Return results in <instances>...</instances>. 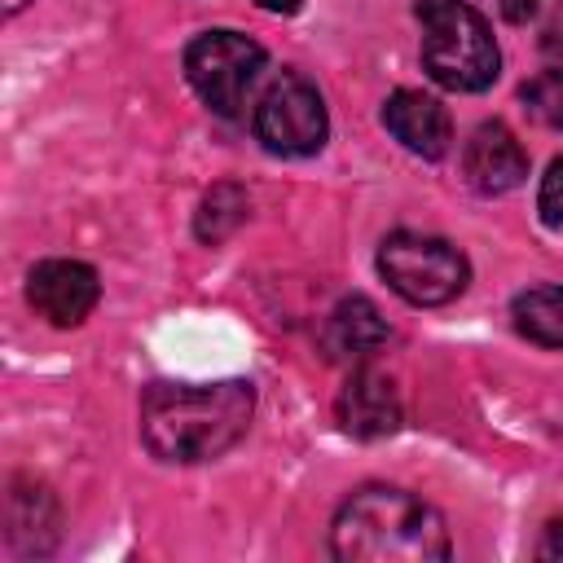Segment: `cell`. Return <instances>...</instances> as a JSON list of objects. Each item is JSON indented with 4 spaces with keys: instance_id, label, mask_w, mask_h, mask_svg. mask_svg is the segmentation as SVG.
Returning <instances> with one entry per match:
<instances>
[{
    "instance_id": "1",
    "label": "cell",
    "mask_w": 563,
    "mask_h": 563,
    "mask_svg": "<svg viewBox=\"0 0 563 563\" xmlns=\"http://www.w3.org/2000/svg\"><path fill=\"white\" fill-rule=\"evenodd\" d=\"M255 413L246 378L220 383H154L141 396V440L163 462H207L233 449Z\"/></svg>"
},
{
    "instance_id": "2",
    "label": "cell",
    "mask_w": 563,
    "mask_h": 563,
    "mask_svg": "<svg viewBox=\"0 0 563 563\" xmlns=\"http://www.w3.org/2000/svg\"><path fill=\"white\" fill-rule=\"evenodd\" d=\"M330 550L343 563H440L453 554L440 510L391 484H365L339 506Z\"/></svg>"
},
{
    "instance_id": "3",
    "label": "cell",
    "mask_w": 563,
    "mask_h": 563,
    "mask_svg": "<svg viewBox=\"0 0 563 563\" xmlns=\"http://www.w3.org/2000/svg\"><path fill=\"white\" fill-rule=\"evenodd\" d=\"M422 66L440 88L484 92L497 79L501 53L479 9L466 0H418Z\"/></svg>"
},
{
    "instance_id": "4",
    "label": "cell",
    "mask_w": 563,
    "mask_h": 563,
    "mask_svg": "<svg viewBox=\"0 0 563 563\" xmlns=\"http://www.w3.org/2000/svg\"><path fill=\"white\" fill-rule=\"evenodd\" d=\"M378 273L400 299H409L418 308L449 303L471 282L466 255L453 242L431 238V233H391L378 246Z\"/></svg>"
},
{
    "instance_id": "5",
    "label": "cell",
    "mask_w": 563,
    "mask_h": 563,
    "mask_svg": "<svg viewBox=\"0 0 563 563\" xmlns=\"http://www.w3.org/2000/svg\"><path fill=\"white\" fill-rule=\"evenodd\" d=\"M264 70V48L238 31H202L185 48V79L189 88L224 119H238L255 79Z\"/></svg>"
},
{
    "instance_id": "6",
    "label": "cell",
    "mask_w": 563,
    "mask_h": 563,
    "mask_svg": "<svg viewBox=\"0 0 563 563\" xmlns=\"http://www.w3.org/2000/svg\"><path fill=\"white\" fill-rule=\"evenodd\" d=\"M330 119H325V101L317 92L312 79H303L299 70H282L260 106H255V136L268 154H286V158H303L317 154L325 145Z\"/></svg>"
},
{
    "instance_id": "7",
    "label": "cell",
    "mask_w": 563,
    "mask_h": 563,
    "mask_svg": "<svg viewBox=\"0 0 563 563\" xmlns=\"http://www.w3.org/2000/svg\"><path fill=\"white\" fill-rule=\"evenodd\" d=\"M97 295H101V282H97V273L84 260H44L26 277L31 308L44 321L62 325V330L66 325H79L97 308Z\"/></svg>"
},
{
    "instance_id": "8",
    "label": "cell",
    "mask_w": 563,
    "mask_h": 563,
    "mask_svg": "<svg viewBox=\"0 0 563 563\" xmlns=\"http://www.w3.org/2000/svg\"><path fill=\"white\" fill-rule=\"evenodd\" d=\"M400 391H396V378L383 374V369H352V378L339 387V400H334V418L347 435L356 440H383L400 427Z\"/></svg>"
},
{
    "instance_id": "9",
    "label": "cell",
    "mask_w": 563,
    "mask_h": 563,
    "mask_svg": "<svg viewBox=\"0 0 563 563\" xmlns=\"http://www.w3.org/2000/svg\"><path fill=\"white\" fill-rule=\"evenodd\" d=\"M462 172L471 180V189L497 198V194H510L523 185L528 176V154L523 145L515 141V132L506 123H479L462 150Z\"/></svg>"
},
{
    "instance_id": "10",
    "label": "cell",
    "mask_w": 563,
    "mask_h": 563,
    "mask_svg": "<svg viewBox=\"0 0 563 563\" xmlns=\"http://www.w3.org/2000/svg\"><path fill=\"white\" fill-rule=\"evenodd\" d=\"M383 123L405 150H413L422 158H444L449 154L453 123H449V110L431 92H418V88L391 92L387 106H383Z\"/></svg>"
},
{
    "instance_id": "11",
    "label": "cell",
    "mask_w": 563,
    "mask_h": 563,
    "mask_svg": "<svg viewBox=\"0 0 563 563\" xmlns=\"http://www.w3.org/2000/svg\"><path fill=\"white\" fill-rule=\"evenodd\" d=\"M391 339V325L383 321V312L365 299V295H347L330 317H325V330H321V347L330 361H369L383 343Z\"/></svg>"
},
{
    "instance_id": "12",
    "label": "cell",
    "mask_w": 563,
    "mask_h": 563,
    "mask_svg": "<svg viewBox=\"0 0 563 563\" xmlns=\"http://www.w3.org/2000/svg\"><path fill=\"white\" fill-rule=\"evenodd\" d=\"M57 541V501L44 484L9 493V545L22 554H44Z\"/></svg>"
},
{
    "instance_id": "13",
    "label": "cell",
    "mask_w": 563,
    "mask_h": 563,
    "mask_svg": "<svg viewBox=\"0 0 563 563\" xmlns=\"http://www.w3.org/2000/svg\"><path fill=\"white\" fill-rule=\"evenodd\" d=\"M515 330L541 347H563V286H532L510 303Z\"/></svg>"
},
{
    "instance_id": "14",
    "label": "cell",
    "mask_w": 563,
    "mask_h": 563,
    "mask_svg": "<svg viewBox=\"0 0 563 563\" xmlns=\"http://www.w3.org/2000/svg\"><path fill=\"white\" fill-rule=\"evenodd\" d=\"M246 194L238 189V185H216L207 198H202V207H198V238L202 242H220V238H229L242 220H246Z\"/></svg>"
},
{
    "instance_id": "15",
    "label": "cell",
    "mask_w": 563,
    "mask_h": 563,
    "mask_svg": "<svg viewBox=\"0 0 563 563\" xmlns=\"http://www.w3.org/2000/svg\"><path fill=\"white\" fill-rule=\"evenodd\" d=\"M523 110L545 128H563V70H541L537 79H528Z\"/></svg>"
},
{
    "instance_id": "16",
    "label": "cell",
    "mask_w": 563,
    "mask_h": 563,
    "mask_svg": "<svg viewBox=\"0 0 563 563\" xmlns=\"http://www.w3.org/2000/svg\"><path fill=\"white\" fill-rule=\"evenodd\" d=\"M537 211L550 229H563V154L550 163V172L541 176V194H537Z\"/></svg>"
},
{
    "instance_id": "17",
    "label": "cell",
    "mask_w": 563,
    "mask_h": 563,
    "mask_svg": "<svg viewBox=\"0 0 563 563\" xmlns=\"http://www.w3.org/2000/svg\"><path fill=\"white\" fill-rule=\"evenodd\" d=\"M497 4V13L506 18V22H532V18H541L554 0H493Z\"/></svg>"
},
{
    "instance_id": "18",
    "label": "cell",
    "mask_w": 563,
    "mask_h": 563,
    "mask_svg": "<svg viewBox=\"0 0 563 563\" xmlns=\"http://www.w3.org/2000/svg\"><path fill=\"white\" fill-rule=\"evenodd\" d=\"M537 554H541V559H563V519H550V523H545Z\"/></svg>"
},
{
    "instance_id": "19",
    "label": "cell",
    "mask_w": 563,
    "mask_h": 563,
    "mask_svg": "<svg viewBox=\"0 0 563 563\" xmlns=\"http://www.w3.org/2000/svg\"><path fill=\"white\" fill-rule=\"evenodd\" d=\"M541 44H545V53H554V57H563V18L545 26V40H541Z\"/></svg>"
},
{
    "instance_id": "20",
    "label": "cell",
    "mask_w": 563,
    "mask_h": 563,
    "mask_svg": "<svg viewBox=\"0 0 563 563\" xmlns=\"http://www.w3.org/2000/svg\"><path fill=\"white\" fill-rule=\"evenodd\" d=\"M260 9H268V13H295L303 0H255Z\"/></svg>"
},
{
    "instance_id": "21",
    "label": "cell",
    "mask_w": 563,
    "mask_h": 563,
    "mask_svg": "<svg viewBox=\"0 0 563 563\" xmlns=\"http://www.w3.org/2000/svg\"><path fill=\"white\" fill-rule=\"evenodd\" d=\"M22 4H26V0H4V13H18Z\"/></svg>"
}]
</instances>
